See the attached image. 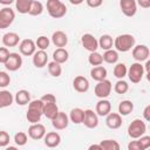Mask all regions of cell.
<instances>
[{
	"label": "cell",
	"instance_id": "6da1fadb",
	"mask_svg": "<svg viewBox=\"0 0 150 150\" xmlns=\"http://www.w3.org/2000/svg\"><path fill=\"white\" fill-rule=\"evenodd\" d=\"M43 115V102L41 100H33L28 103V110L26 112L27 121L32 123H38Z\"/></svg>",
	"mask_w": 150,
	"mask_h": 150
},
{
	"label": "cell",
	"instance_id": "7a4b0ae2",
	"mask_svg": "<svg viewBox=\"0 0 150 150\" xmlns=\"http://www.w3.org/2000/svg\"><path fill=\"white\" fill-rule=\"evenodd\" d=\"M136 40L134 38V35L131 34H121L118 36H116V39L114 40V47L117 52H122V53H127L129 50L132 49V47L135 46Z\"/></svg>",
	"mask_w": 150,
	"mask_h": 150
},
{
	"label": "cell",
	"instance_id": "3957f363",
	"mask_svg": "<svg viewBox=\"0 0 150 150\" xmlns=\"http://www.w3.org/2000/svg\"><path fill=\"white\" fill-rule=\"evenodd\" d=\"M46 6L48 14L54 19L63 18L67 13V7L61 0H47Z\"/></svg>",
	"mask_w": 150,
	"mask_h": 150
},
{
	"label": "cell",
	"instance_id": "277c9868",
	"mask_svg": "<svg viewBox=\"0 0 150 150\" xmlns=\"http://www.w3.org/2000/svg\"><path fill=\"white\" fill-rule=\"evenodd\" d=\"M145 132H146V124L144 121L139 118L134 120L128 127V135L132 139H137L138 137L143 136Z\"/></svg>",
	"mask_w": 150,
	"mask_h": 150
},
{
	"label": "cell",
	"instance_id": "5b68a950",
	"mask_svg": "<svg viewBox=\"0 0 150 150\" xmlns=\"http://www.w3.org/2000/svg\"><path fill=\"white\" fill-rule=\"evenodd\" d=\"M127 75L129 77V80L132 82V83H139L144 76V68H143V64L141 62H135L132 63L128 71H127Z\"/></svg>",
	"mask_w": 150,
	"mask_h": 150
},
{
	"label": "cell",
	"instance_id": "8992f818",
	"mask_svg": "<svg viewBox=\"0 0 150 150\" xmlns=\"http://www.w3.org/2000/svg\"><path fill=\"white\" fill-rule=\"evenodd\" d=\"M111 89H112L111 82L109 80L104 79V80L97 82V84L95 86V89H94V94L98 98H107L110 95Z\"/></svg>",
	"mask_w": 150,
	"mask_h": 150
},
{
	"label": "cell",
	"instance_id": "52a82bcc",
	"mask_svg": "<svg viewBox=\"0 0 150 150\" xmlns=\"http://www.w3.org/2000/svg\"><path fill=\"white\" fill-rule=\"evenodd\" d=\"M15 19V12L11 7H4L0 9V29L8 28Z\"/></svg>",
	"mask_w": 150,
	"mask_h": 150
},
{
	"label": "cell",
	"instance_id": "ba28073f",
	"mask_svg": "<svg viewBox=\"0 0 150 150\" xmlns=\"http://www.w3.org/2000/svg\"><path fill=\"white\" fill-rule=\"evenodd\" d=\"M4 64H5L7 70L16 71L22 66V56L19 53H9V56Z\"/></svg>",
	"mask_w": 150,
	"mask_h": 150
},
{
	"label": "cell",
	"instance_id": "9c48e42d",
	"mask_svg": "<svg viewBox=\"0 0 150 150\" xmlns=\"http://www.w3.org/2000/svg\"><path fill=\"white\" fill-rule=\"evenodd\" d=\"M131 54H132V57L136 60V62H143L149 59L150 50H149V47L145 45H137L132 47Z\"/></svg>",
	"mask_w": 150,
	"mask_h": 150
},
{
	"label": "cell",
	"instance_id": "30bf717a",
	"mask_svg": "<svg viewBox=\"0 0 150 150\" xmlns=\"http://www.w3.org/2000/svg\"><path fill=\"white\" fill-rule=\"evenodd\" d=\"M46 135V127L41 123H32L30 127L28 128V136L32 138V139H35V141H39V139H42L43 136Z\"/></svg>",
	"mask_w": 150,
	"mask_h": 150
},
{
	"label": "cell",
	"instance_id": "8fae6325",
	"mask_svg": "<svg viewBox=\"0 0 150 150\" xmlns=\"http://www.w3.org/2000/svg\"><path fill=\"white\" fill-rule=\"evenodd\" d=\"M120 8L125 16L131 18L137 12L136 0H120Z\"/></svg>",
	"mask_w": 150,
	"mask_h": 150
},
{
	"label": "cell",
	"instance_id": "7c38bea8",
	"mask_svg": "<svg viewBox=\"0 0 150 150\" xmlns=\"http://www.w3.org/2000/svg\"><path fill=\"white\" fill-rule=\"evenodd\" d=\"M81 42H82V46L84 47V49H87L88 52H96L98 48L97 39L90 33L83 34L81 38Z\"/></svg>",
	"mask_w": 150,
	"mask_h": 150
},
{
	"label": "cell",
	"instance_id": "4fadbf2b",
	"mask_svg": "<svg viewBox=\"0 0 150 150\" xmlns=\"http://www.w3.org/2000/svg\"><path fill=\"white\" fill-rule=\"evenodd\" d=\"M82 123L88 129H94V128H96L98 125V115L91 109H86Z\"/></svg>",
	"mask_w": 150,
	"mask_h": 150
},
{
	"label": "cell",
	"instance_id": "5bb4252c",
	"mask_svg": "<svg viewBox=\"0 0 150 150\" xmlns=\"http://www.w3.org/2000/svg\"><path fill=\"white\" fill-rule=\"evenodd\" d=\"M50 121H52L53 128L56 129V130H63V129H66V128L68 127V124H69V117H68V115H67L66 112H63V111H59L57 115H56L53 120H50Z\"/></svg>",
	"mask_w": 150,
	"mask_h": 150
},
{
	"label": "cell",
	"instance_id": "9a60e30c",
	"mask_svg": "<svg viewBox=\"0 0 150 150\" xmlns=\"http://www.w3.org/2000/svg\"><path fill=\"white\" fill-rule=\"evenodd\" d=\"M36 50V46H35V41H33L32 39H25L19 43V52L20 54L25 55V56H30L35 53Z\"/></svg>",
	"mask_w": 150,
	"mask_h": 150
},
{
	"label": "cell",
	"instance_id": "2e32d148",
	"mask_svg": "<svg viewBox=\"0 0 150 150\" xmlns=\"http://www.w3.org/2000/svg\"><path fill=\"white\" fill-rule=\"evenodd\" d=\"M43 143L48 148H56L61 143V136L56 131L46 132V135L43 136Z\"/></svg>",
	"mask_w": 150,
	"mask_h": 150
},
{
	"label": "cell",
	"instance_id": "e0dca14e",
	"mask_svg": "<svg viewBox=\"0 0 150 150\" xmlns=\"http://www.w3.org/2000/svg\"><path fill=\"white\" fill-rule=\"evenodd\" d=\"M105 124L110 129H118L122 125V116L118 112H109L105 116Z\"/></svg>",
	"mask_w": 150,
	"mask_h": 150
},
{
	"label": "cell",
	"instance_id": "ac0fdd59",
	"mask_svg": "<svg viewBox=\"0 0 150 150\" xmlns=\"http://www.w3.org/2000/svg\"><path fill=\"white\" fill-rule=\"evenodd\" d=\"M73 87L77 93H87L89 90V81L87 77L79 75L73 80Z\"/></svg>",
	"mask_w": 150,
	"mask_h": 150
},
{
	"label": "cell",
	"instance_id": "d6986e66",
	"mask_svg": "<svg viewBox=\"0 0 150 150\" xmlns=\"http://www.w3.org/2000/svg\"><path fill=\"white\" fill-rule=\"evenodd\" d=\"M48 63V55L46 53V50H35V53L33 54V64L36 68H43L46 64Z\"/></svg>",
	"mask_w": 150,
	"mask_h": 150
},
{
	"label": "cell",
	"instance_id": "ffe728a7",
	"mask_svg": "<svg viewBox=\"0 0 150 150\" xmlns=\"http://www.w3.org/2000/svg\"><path fill=\"white\" fill-rule=\"evenodd\" d=\"M52 42L55 47L57 48H62V47H66L67 43H68V36L62 30H56L53 33L52 35Z\"/></svg>",
	"mask_w": 150,
	"mask_h": 150
},
{
	"label": "cell",
	"instance_id": "44dd1931",
	"mask_svg": "<svg viewBox=\"0 0 150 150\" xmlns=\"http://www.w3.org/2000/svg\"><path fill=\"white\" fill-rule=\"evenodd\" d=\"M111 111V103L107 100V98H101L95 107V112L98 116H107L109 112Z\"/></svg>",
	"mask_w": 150,
	"mask_h": 150
},
{
	"label": "cell",
	"instance_id": "7402d4cb",
	"mask_svg": "<svg viewBox=\"0 0 150 150\" xmlns=\"http://www.w3.org/2000/svg\"><path fill=\"white\" fill-rule=\"evenodd\" d=\"M1 41L5 47H15L20 42V36L15 32H8V33L4 34Z\"/></svg>",
	"mask_w": 150,
	"mask_h": 150
},
{
	"label": "cell",
	"instance_id": "603a6c76",
	"mask_svg": "<svg viewBox=\"0 0 150 150\" xmlns=\"http://www.w3.org/2000/svg\"><path fill=\"white\" fill-rule=\"evenodd\" d=\"M59 107L56 104V102H47V103H43V115L49 118V120H53L57 112H59Z\"/></svg>",
	"mask_w": 150,
	"mask_h": 150
},
{
	"label": "cell",
	"instance_id": "cb8c5ba5",
	"mask_svg": "<svg viewBox=\"0 0 150 150\" xmlns=\"http://www.w3.org/2000/svg\"><path fill=\"white\" fill-rule=\"evenodd\" d=\"M14 101L16 102L18 105H26L30 102V93L26 89L18 90L14 96Z\"/></svg>",
	"mask_w": 150,
	"mask_h": 150
},
{
	"label": "cell",
	"instance_id": "d4e9b609",
	"mask_svg": "<svg viewBox=\"0 0 150 150\" xmlns=\"http://www.w3.org/2000/svg\"><path fill=\"white\" fill-rule=\"evenodd\" d=\"M107 74H108V71H107V69L103 66H95L90 70L91 79L95 80V81H97V82L107 79Z\"/></svg>",
	"mask_w": 150,
	"mask_h": 150
},
{
	"label": "cell",
	"instance_id": "484cf974",
	"mask_svg": "<svg viewBox=\"0 0 150 150\" xmlns=\"http://www.w3.org/2000/svg\"><path fill=\"white\" fill-rule=\"evenodd\" d=\"M68 57H69V53L63 47L62 48H56L54 50V53H53V61H55V62H57L60 64L67 62Z\"/></svg>",
	"mask_w": 150,
	"mask_h": 150
},
{
	"label": "cell",
	"instance_id": "4316f807",
	"mask_svg": "<svg viewBox=\"0 0 150 150\" xmlns=\"http://www.w3.org/2000/svg\"><path fill=\"white\" fill-rule=\"evenodd\" d=\"M69 121L74 124H81L84 117V110L81 108H73L69 112Z\"/></svg>",
	"mask_w": 150,
	"mask_h": 150
},
{
	"label": "cell",
	"instance_id": "83f0119b",
	"mask_svg": "<svg viewBox=\"0 0 150 150\" xmlns=\"http://www.w3.org/2000/svg\"><path fill=\"white\" fill-rule=\"evenodd\" d=\"M14 101V96L8 90H0V109L11 107Z\"/></svg>",
	"mask_w": 150,
	"mask_h": 150
},
{
	"label": "cell",
	"instance_id": "f1b7e54d",
	"mask_svg": "<svg viewBox=\"0 0 150 150\" xmlns=\"http://www.w3.org/2000/svg\"><path fill=\"white\" fill-rule=\"evenodd\" d=\"M97 41H98V48H101L103 50H108L114 47V40L109 34L101 35Z\"/></svg>",
	"mask_w": 150,
	"mask_h": 150
},
{
	"label": "cell",
	"instance_id": "f546056e",
	"mask_svg": "<svg viewBox=\"0 0 150 150\" xmlns=\"http://www.w3.org/2000/svg\"><path fill=\"white\" fill-rule=\"evenodd\" d=\"M134 110V103L129 100H123L118 104V114L121 116H128Z\"/></svg>",
	"mask_w": 150,
	"mask_h": 150
},
{
	"label": "cell",
	"instance_id": "4dcf8cb0",
	"mask_svg": "<svg viewBox=\"0 0 150 150\" xmlns=\"http://www.w3.org/2000/svg\"><path fill=\"white\" fill-rule=\"evenodd\" d=\"M102 57H103V61H104V62H107V63H109V64H114V63H116V62L118 61V57H120V56H118V52L111 48V49L104 50Z\"/></svg>",
	"mask_w": 150,
	"mask_h": 150
},
{
	"label": "cell",
	"instance_id": "1f68e13d",
	"mask_svg": "<svg viewBox=\"0 0 150 150\" xmlns=\"http://www.w3.org/2000/svg\"><path fill=\"white\" fill-rule=\"evenodd\" d=\"M15 9L20 14H27L33 0H15Z\"/></svg>",
	"mask_w": 150,
	"mask_h": 150
},
{
	"label": "cell",
	"instance_id": "d6a6232c",
	"mask_svg": "<svg viewBox=\"0 0 150 150\" xmlns=\"http://www.w3.org/2000/svg\"><path fill=\"white\" fill-rule=\"evenodd\" d=\"M47 68H48L49 74L52 76H54V77H59L62 74V67H61V64L57 63V62H55V61L48 62L47 63Z\"/></svg>",
	"mask_w": 150,
	"mask_h": 150
},
{
	"label": "cell",
	"instance_id": "836d02e7",
	"mask_svg": "<svg viewBox=\"0 0 150 150\" xmlns=\"http://www.w3.org/2000/svg\"><path fill=\"white\" fill-rule=\"evenodd\" d=\"M43 12V5L41 1H38V0H33L30 7H29V11H28V14L32 15V16H38L40 14H42Z\"/></svg>",
	"mask_w": 150,
	"mask_h": 150
},
{
	"label": "cell",
	"instance_id": "e575fe53",
	"mask_svg": "<svg viewBox=\"0 0 150 150\" xmlns=\"http://www.w3.org/2000/svg\"><path fill=\"white\" fill-rule=\"evenodd\" d=\"M102 150H120V144L115 139H103L98 143Z\"/></svg>",
	"mask_w": 150,
	"mask_h": 150
},
{
	"label": "cell",
	"instance_id": "d590c367",
	"mask_svg": "<svg viewBox=\"0 0 150 150\" xmlns=\"http://www.w3.org/2000/svg\"><path fill=\"white\" fill-rule=\"evenodd\" d=\"M88 62L91 66H101L103 63V57L102 54H100L98 52H90L89 56H88Z\"/></svg>",
	"mask_w": 150,
	"mask_h": 150
},
{
	"label": "cell",
	"instance_id": "8d00e7d4",
	"mask_svg": "<svg viewBox=\"0 0 150 150\" xmlns=\"http://www.w3.org/2000/svg\"><path fill=\"white\" fill-rule=\"evenodd\" d=\"M127 71H128V68L124 63H117L115 67H114V76L118 80L123 79L125 75H127Z\"/></svg>",
	"mask_w": 150,
	"mask_h": 150
},
{
	"label": "cell",
	"instance_id": "74e56055",
	"mask_svg": "<svg viewBox=\"0 0 150 150\" xmlns=\"http://www.w3.org/2000/svg\"><path fill=\"white\" fill-rule=\"evenodd\" d=\"M114 90H115V93H117V94H120V95L125 94V93L129 90V84H128V82H125L123 79H121V80H118V81L115 83Z\"/></svg>",
	"mask_w": 150,
	"mask_h": 150
},
{
	"label": "cell",
	"instance_id": "f35d334b",
	"mask_svg": "<svg viewBox=\"0 0 150 150\" xmlns=\"http://www.w3.org/2000/svg\"><path fill=\"white\" fill-rule=\"evenodd\" d=\"M14 142H15V144H16L18 146H23V145H26L27 142H28V136H27V134L23 132V131L16 132V134L14 135Z\"/></svg>",
	"mask_w": 150,
	"mask_h": 150
},
{
	"label": "cell",
	"instance_id": "ab89813d",
	"mask_svg": "<svg viewBox=\"0 0 150 150\" xmlns=\"http://www.w3.org/2000/svg\"><path fill=\"white\" fill-rule=\"evenodd\" d=\"M49 43H50L49 39H48L47 36H45V35L39 36V38L36 39V41H35V46H36L39 49H41V50H46V49L49 47Z\"/></svg>",
	"mask_w": 150,
	"mask_h": 150
},
{
	"label": "cell",
	"instance_id": "60d3db41",
	"mask_svg": "<svg viewBox=\"0 0 150 150\" xmlns=\"http://www.w3.org/2000/svg\"><path fill=\"white\" fill-rule=\"evenodd\" d=\"M11 137L9 134L5 130H0V148H6L9 144Z\"/></svg>",
	"mask_w": 150,
	"mask_h": 150
},
{
	"label": "cell",
	"instance_id": "b9f144b4",
	"mask_svg": "<svg viewBox=\"0 0 150 150\" xmlns=\"http://www.w3.org/2000/svg\"><path fill=\"white\" fill-rule=\"evenodd\" d=\"M137 141H138V143H139L142 150H145V149L150 148V136H148V135L144 134L143 136L138 137Z\"/></svg>",
	"mask_w": 150,
	"mask_h": 150
},
{
	"label": "cell",
	"instance_id": "7bdbcfd3",
	"mask_svg": "<svg viewBox=\"0 0 150 150\" xmlns=\"http://www.w3.org/2000/svg\"><path fill=\"white\" fill-rule=\"evenodd\" d=\"M11 83V76L6 73L0 70V88H6Z\"/></svg>",
	"mask_w": 150,
	"mask_h": 150
},
{
	"label": "cell",
	"instance_id": "ee69618b",
	"mask_svg": "<svg viewBox=\"0 0 150 150\" xmlns=\"http://www.w3.org/2000/svg\"><path fill=\"white\" fill-rule=\"evenodd\" d=\"M9 56V50L7 47H0V63H5Z\"/></svg>",
	"mask_w": 150,
	"mask_h": 150
},
{
	"label": "cell",
	"instance_id": "f6af8a7d",
	"mask_svg": "<svg viewBox=\"0 0 150 150\" xmlns=\"http://www.w3.org/2000/svg\"><path fill=\"white\" fill-rule=\"evenodd\" d=\"M86 4L91 8H97L103 4V0H86Z\"/></svg>",
	"mask_w": 150,
	"mask_h": 150
},
{
	"label": "cell",
	"instance_id": "bcb514c9",
	"mask_svg": "<svg viewBox=\"0 0 150 150\" xmlns=\"http://www.w3.org/2000/svg\"><path fill=\"white\" fill-rule=\"evenodd\" d=\"M40 100L43 103H47V102H56V97L53 94H45Z\"/></svg>",
	"mask_w": 150,
	"mask_h": 150
},
{
	"label": "cell",
	"instance_id": "7dc6e473",
	"mask_svg": "<svg viewBox=\"0 0 150 150\" xmlns=\"http://www.w3.org/2000/svg\"><path fill=\"white\" fill-rule=\"evenodd\" d=\"M128 149L129 150H142L141 149V145L138 143V141H131L129 144H128Z\"/></svg>",
	"mask_w": 150,
	"mask_h": 150
},
{
	"label": "cell",
	"instance_id": "c3c4849f",
	"mask_svg": "<svg viewBox=\"0 0 150 150\" xmlns=\"http://www.w3.org/2000/svg\"><path fill=\"white\" fill-rule=\"evenodd\" d=\"M137 6L142 7V8H149L150 7V0H136Z\"/></svg>",
	"mask_w": 150,
	"mask_h": 150
},
{
	"label": "cell",
	"instance_id": "681fc988",
	"mask_svg": "<svg viewBox=\"0 0 150 150\" xmlns=\"http://www.w3.org/2000/svg\"><path fill=\"white\" fill-rule=\"evenodd\" d=\"M143 117H144V120H145L146 122L150 121V104L145 105V108H144V110H143Z\"/></svg>",
	"mask_w": 150,
	"mask_h": 150
},
{
	"label": "cell",
	"instance_id": "f907efd6",
	"mask_svg": "<svg viewBox=\"0 0 150 150\" xmlns=\"http://www.w3.org/2000/svg\"><path fill=\"white\" fill-rule=\"evenodd\" d=\"M15 0H0V4L4 6H9L11 4H13Z\"/></svg>",
	"mask_w": 150,
	"mask_h": 150
},
{
	"label": "cell",
	"instance_id": "816d5d0a",
	"mask_svg": "<svg viewBox=\"0 0 150 150\" xmlns=\"http://www.w3.org/2000/svg\"><path fill=\"white\" fill-rule=\"evenodd\" d=\"M83 1H84V0H69V2H70L71 5H75V6H77V5H81Z\"/></svg>",
	"mask_w": 150,
	"mask_h": 150
},
{
	"label": "cell",
	"instance_id": "f5cc1de1",
	"mask_svg": "<svg viewBox=\"0 0 150 150\" xmlns=\"http://www.w3.org/2000/svg\"><path fill=\"white\" fill-rule=\"evenodd\" d=\"M89 149H90V150H93V149H97V150H102V149H101V145H100V144H91V145L89 146Z\"/></svg>",
	"mask_w": 150,
	"mask_h": 150
}]
</instances>
